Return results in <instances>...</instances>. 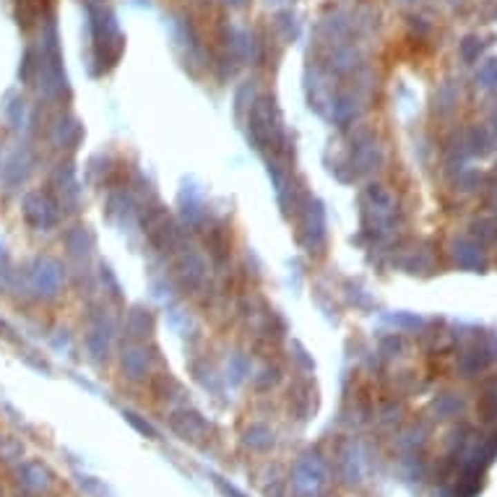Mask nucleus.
I'll return each instance as SVG.
<instances>
[{"mask_svg":"<svg viewBox=\"0 0 497 497\" xmlns=\"http://www.w3.org/2000/svg\"><path fill=\"white\" fill-rule=\"evenodd\" d=\"M21 211H23L26 224L32 226V229H37V232H50V229L57 224V206L47 193H39V191L29 193V195L23 198Z\"/></svg>","mask_w":497,"mask_h":497,"instance_id":"1","label":"nucleus"},{"mask_svg":"<svg viewBox=\"0 0 497 497\" xmlns=\"http://www.w3.org/2000/svg\"><path fill=\"white\" fill-rule=\"evenodd\" d=\"M29 279H32V289H35L39 297H55L63 286V279H66V271L63 266L52 258H37L29 269Z\"/></svg>","mask_w":497,"mask_h":497,"instance_id":"2","label":"nucleus"},{"mask_svg":"<svg viewBox=\"0 0 497 497\" xmlns=\"http://www.w3.org/2000/svg\"><path fill=\"white\" fill-rule=\"evenodd\" d=\"M32 164H35V162H32L29 148H19V151H13V157L8 159V164H6L3 172H0L6 191H16L19 185H23L26 177H29V172H32Z\"/></svg>","mask_w":497,"mask_h":497,"instance_id":"3","label":"nucleus"},{"mask_svg":"<svg viewBox=\"0 0 497 497\" xmlns=\"http://www.w3.org/2000/svg\"><path fill=\"white\" fill-rule=\"evenodd\" d=\"M84 138V128L76 117H60L55 125H52V133H50V141L55 144L57 148H76L79 146V141Z\"/></svg>","mask_w":497,"mask_h":497,"instance_id":"4","label":"nucleus"},{"mask_svg":"<svg viewBox=\"0 0 497 497\" xmlns=\"http://www.w3.org/2000/svg\"><path fill=\"white\" fill-rule=\"evenodd\" d=\"M326 240V216L320 204L310 201V211H307V248L318 250Z\"/></svg>","mask_w":497,"mask_h":497,"instance_id":"5","label":"nucleus"},{"mask_svg":"<svg viewBox=\"0 0 497 497\" xmlns=\"http://www.w3.org/2000/svg\"><path fill=\"white\" fill-rule=\"evenodd\" d=\"M63 242H66L70 255L81 258V255H86V253L94 248V235L89 232V226H73V229L66 232Z\"/></svg>","mask_w":497,"mask_h":497,"instance_id":"6","label":"nucleus"},{"mask_svg":"<svg viewBox=\"0 0 497 497\" xmlns=\"http://www.w3.org/2000/svg\"><path fill=\"white\" fill-rule=\"evenodd\" d=\"M3 117H6V123L11 125L13 130H21L23 125H26V102H23L21 97H8V102L3 104Z\"/></svg>","mask_w":497,"mask_h":497,"instance_id":"7","label":"nucleus"},{"mask_svg":"<svg viewBox=\"0 0 497 497\" xmlns=\"http://www.w3.org/2000/svg\"><path fill=\"white\" fill-rule=\"evenodd\" d=\"M146 313L148 310H144V307H136V310L130 313V323H128V328H130L133 336H144V333L151 331V318H148Z\"/></svg>","mask_w":497,"mask_h":497,"instance_id":"8","label":"nucleus"},{"mask_svg":"<svg viewBox=\"0 0 497 497\" xmlns=\"http://www.w3.org/2000/svg\"><path fill=\"white\" fill-rule=\"evenodd\" d=\"M182 269H185V271H182V276H185V282L191 284V286L204 279V260L198 258V255H188Z\"/></svg>","mask_w":497,"mask_h":497,"instance_id":"9","label":"nucleus"},{"mask_svg":"<svg viewBox=\"0 0 497 497\" xmlns=\"http://www.w3.org/2000/svg\"><path fill=\"white\" fill-rule=\"evenodd\" d=\"M0 336L11 344H21V336H16V328H11L6 320H0Z\"/></svg>","mask_w":497,"mask_h":497,"instance_id":"10","label":"nucleus"},{"mask_svg":"<svg viewBox=\"0 0 497 497\" xmlns=\"http://www.w3.org/2000/svg\"><path fill=\"white\" fill-rule=\"evenodd\" d=\"M102 282H107V286L113 289V294H120V284H117V279H115V273L110 266H102Z\"/></svg>","mask_w":497,"mask_h":497,"instance_id":"11","label":"nucleus"},{"mask_svg":"<svg viewBox=\"0 0 497 497\" xmlns=\"http://www.w3.org/2000/svg\"><path fill=\"white\" fill-rule=\"evenodd\" d=\"M52 347H55L57 351L68 349V347H70V336H68V333H66V331H57V333H55V339H52Z\"/></svg>","mask_w":497,"mask_h":497,"instance_id":"12","label":"nucleus"},{"mask_svg":"<svg viewBox=\"0 0 497 497\" xmlns=\"http://www.w3.org/2000/svg\"><path fill=\"white\" fill-rule=\"evenodd\" d=\"M0 260H8V253H6V242L0 240Z\"/></svg>","mask_w":497,"mask_h":497,"instance_id":"13","label":"nucleus"}]
</instances>
